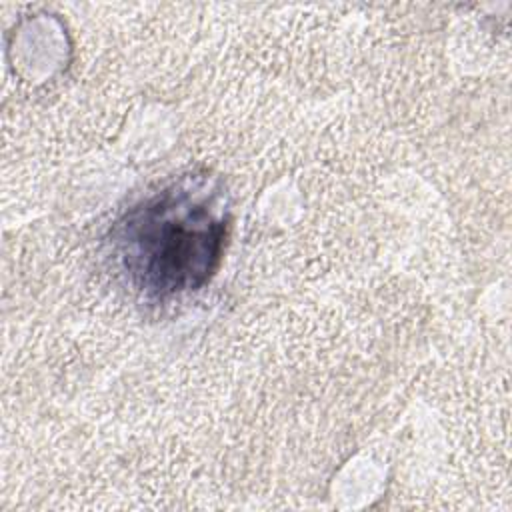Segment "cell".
I'll return each instance as SVG.
<instances>
[{
	"instance_id": "1",
	"label": "cell",
	"mask_w": 512,
	"mask_h": 512,
	"mask_svg": "<svg viewBox=\"0 0 512 512\" xmlns=\"http://www.w3.org/2000/svg\"><path fill=\"white\" fill-rule=\"evenodd\" d=\"M228 230L222 192L206 176H184L134 204L112 240L132 286L146 298L168 300L214 276Z\"/></svg>"
}]
</instances>
